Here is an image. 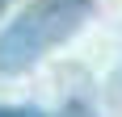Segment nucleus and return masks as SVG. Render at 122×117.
<instances>
[{
    "label": "nucleus",
    "mask_w": 122,
    "mask_h": 117,
    "mask_svg": "<svg viewBox=\"0 0 122 117\" xmlns=\"http://www.w3.org/2000/svg\"><path fill=\"white\" fill-rule=\"evenodd\" d=\"M88 13H93V0H34L0 34V71L17 75V71L34 67L46 50L67 42L88 21Z\"/></svg>",
    "instance_id": "1"
},
{
    "label": "nucleus",
    "mask_w": 122,
    "mask_h": 117,
    "mask_svg": "<svg viewBox=\"0 0 122 117\" xmlns=\"http://www.w3.org/2000/svg\"><path fill=\"white\" fill-rule=\"evenodd\" d=\"M0 117H46L42 109H9V105H0Z\"/></svg>",
    "instance_id": "2"
},
{
    "label": "nucleus",
    "mask_w": 122,
    "mask_h": 117,
    "mask_svg": "<svg viewBox=\"0 0 122 117\" xmlns=\"http://www.w3.org/2000/svg\"><path fill=\"white\" fill-rule=\"evenodd\" d=\"M4 4H9V0H0V13H4Z\"/></svg>",
    "instance_id": "3"
}]
</instances>
